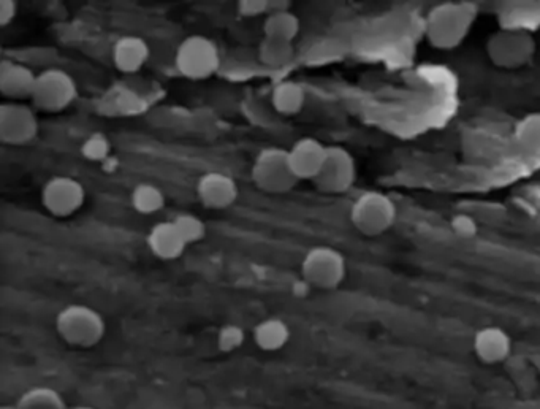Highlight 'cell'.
I'll return each instance as SVG.
<instances>
[{
	"label": "cell",
	"instance_id": "cell-1",
	"mask_svg": "<svg viewBox=\"0 0 540 409\" xmlns=\"http://www.w3.org/2000/svg\"><path fill=\"white\" fill-rule=\"evenodd\" d=\"M477 21V8L466 2H444L425 18L426 40L436 50H455L466 40Z\"/></svg>",
	"mask_w": 540,
	"mask_h": 409
},
{
	"label": "cell",
	"instance_id": "cell-2",
	"mask_svg": "<svg viewBox=\"0 0 540 409\" xmlns=\"http://www.w3.org/2000/svg\"><path fill=\"white\" fill-rule=\"evenodd\" d=\"M56 330L59 337L73 348L88 349L99 345L107 333V324L99 311L91 306H65L56 318Z\"/></svg>",
	"mask_w": 540,
	"mask_h": 409
},
{
	"label": "cell",
	"instance_id": "cell-3",
	"mask_svg": "<svg viewBox=\"0 0 540 409\" xmlns=\"http://www.w3.org/2000/svg\"><path fill=\"white\" fill-rule=\"evenodd\" d=\"M398 208L387 194L363 192L350 208V222L366 237H379L395 226Z\"/></svg>",
	"mask_w": 540,
	"mask_h": 409
},
{
	"label": "cell",
	"instance_id": "cell-4",
	"mask_svg": "<svg viewBox=\"0 0 540 409\" xmlns=\"http://www.w3.org/2000/svg\"><path fill=\"white\" fill-rule=\"evenodd\" d=\"M537 43L533 34L499 29L487 42V56L491 64L504 70H517L536 58Z\"/></svg>",
	"mask_w": 540,
	"mask_h": 409
},
{
	"label": "cell",
	"instance_id": "cell-5",
	"mask_svg": "<svg viewBox=\"0 0 540 409\" xmlns=\"http://www.w3.org/2000/svg\"><path fill=\"white\" fill-rule=\"evenodd\" d=\"M303 281L322 291L341 286L347 276L346 257L331 246H314L301 262Z\"/></svg>",
	"mask_w": 540,
	"mask_h": 409
},
{
	"label": "cell",
	"instance_id": "cell-6",
	"mask_svg": "<svg viewBox=\"0 0 540 409\" xmlns=\"http://www.w3.org/2000/svg\"><path fill=\"white\" fill-rule=\"evenodd\" d=\"M175 64L184 77L206 80L221 67V54L213 40L203 35H191L178 46Z\"/></svg>",
	"mask_w": 540,
	"mask_h": 409
},
{
	"label": "cell",
	"instance_id": "cell-7",
	"mask_svg": "<svg viewBox=\"0 0 540 409\" xmlns=\"http://www.w3.org/2000/svg\"><path fill=\"white\" fill-rule=\"evenodd\" d=\"M252 181L257 188L270 194H286L298 183L289 162V151L282 148H265L255 157Z\"/></svg>",
	"mask_w": 540,
	"mask_h": 409
},
{
	"label": "cell",
	"instance_id": "cell-8",
	"mask_svg": "<svg viewBox=\"0 0 540 409\" xmlns=\"http://www.w3.org/2000/svg\"><path fill=\"white\" fill-rule=\"evenodd\" d=\"M78 97V86L70 73L61 69L43 70L35 83V107L48 113H58L73 104Z\"/></svg>",
	"mask_w": 540,
	"mask_h": 409
},
{
	"label": "cell",
	"instance_id": "cell-9",
	"mask_svg": "<svg viewBox=\"0 0 540 409\" xmlns=\"http://www.w3.org/2000/svg\"><path fill=\"white\" fill-rule=\"evenodd\" d=\"M357 180L355 159L343 146H328L327 157L319 175L312 183L325 194H343Z\"/></svg>",
	"mask_w": 540,
	"mask_h": 409
},
{
	"label": "cell",
	"instance_id": "cell-10",
	"mask_svg": "<svg viewBox=\"0 0 540 409\" xmlns=\"http://www.w3.org/2000/svg\"><path fill=\"white\" fill-rule=\"evenodd\" d=\"M86 189L80 181L70 176H54L46 181L42 202L51 215L69 218L84 205Z\"/></svg>",
	"mask_w": 540,
	"mask_h": 409
},
{
	"label": "cell",
	"instance_id": "cell-11",
	"mask_svg": "<svg viewBox=\"0 0 540 409\" xmlns=\"http://www.w3.org/2000/svg\"><path fill=\"white\" fill-rule=\"evenodd\" d=\"M37 135L39 119L31 107L23 104H4L0 107V140L5 145H27Z\"/></svg>",
	"mask_w": 540,
	"mask_h": 409
},
{
	"label": "cell",
	"instance_id": "cell-12",
	"mask_svg": "<svg viewBox=\"0 0 540 409\" xmlns=\"http://www.w3.org/2000/svg\"><path fill=\"white\" fill-rule=\"evenodd\" d=\"M327 151L328 146L319 142L317 138L305 137L295 142L289 150V162L293 175L297 176L298 181H314L322 170Z\"/></svg>",
	"mask_w": 540,
	"mask_h": 409
},
{
	"label": "cell",
	"instance_id": "cell-13",
	"mask_svg": "<svg viewBox=\"0 0 540 409\" xmlns=\"http://www.w3.org/2000/svg\"><path fill=\"white\" fill-rule=\"evenodd\" d=\"M197 195L200 202L211 210L232 207L238 197V184L232 176L222 172H210L198 180Z\"/></svg>",
	"mask_w": 540,
	"mask_h": 409
},
{
	"label": "cell",
	"instance_id": "cell-14",
	"mask_svg": "<svg viewBox=\"0 0 540 409\" xmlns=\"http://www.w3.org/2000/svg\"><path fill=\"white\" fill-rule=\"evenodd\" d=\"M477 359L482 364L498 365L506 362L512 354L514 343L506 330L498 325H487L477 330L476 337L472 341Z\"/></svg>",
	"mask_w": 540,
	"mask_h": 409
},
{
	"label": "cell",
	"instance_id": "cell-15",
	"mask_svg": "<svg viewBox=\"0 0 540 409\" xmlns=\"http://www.w3.org/2000/svg\"><path fill=\"white\" fill-rule=\"evenodd\" d=\"M37 77L27 65L4 59L0 64V92L10 99H32Z\"/></svg>",
	"mask_w": 540,
	"mask_h": 409
},
{
	"label": "cell",
	"instance_id": "cell-16",
	"mask_svg": "<svg viewBox=\"0 0 540 409\" xmlns=\"http://www.w3.org/2000/svg\"><path fill=\"white\" fill-rule=\"evenodd\" d=\"M498 21L501 29L533 34L540 27V2H504Z\"/></svg>",
	"mask_w": 540,
	"mask_h": 409
},
{
	"label": "cell",
	"instance_id": "cell-17",
	"mask_svg": "<svg viewBox=\"0 0 540 409\" xmlns=\"http://www.w3.org/2000/svg\"><path fill=\"white\" fill-rule=\"evenodd\" d=\"M187 243L173 221L159 222L149 230L148 248L160 260H175L183 256Z\"/></svg>",
	"mask_w": 540,
	"mask_h": 409
},
{
	"label": "cell",
	"instance_id": "cell-18",
	"mask_svg": "<svg viewBox=\"0 0 540 409\" xmlns=\"http://www.w3.org/2000/svg\"><path fill=\"white\" fill-rule=\"evenodd\" d=\"M149 59V45L138 35H124L113 46V62L124 73H135Z\"/></svg>",
	"mask_w": 540,
	"mask_h": 409
},
{
	"label": "cell",
	"instance_id": "cell-19",
	"mask_svg": "<svg viewBox=\"0 0 540 409\" xmlns=\"http://www.w3.org/2000/svg\"><path fill=\"white\" fill-rule=\"evenodd\" d=\"M514 143L521 156L540 162V113L521 118L514 130Z\"/></svg>",
	"mask_w": 540,
	"mask_h": 409
},
{
	"label": "cell",
	"instance_id": "cell-20",
	"mask_svg": "<svg viewBox=\"0 0 540 409\" xmlns=\"http://www.w3.org/2000/svg\"><path fill=\"white\" fill-rule=\"evenodd\" d=\"M252 337H254L257 348L265 352H276L289 343V325L279 318L263 319L255 325Z\"/></svg>",
	"mask_w": 540,
	"mask_h": 409
},
{
	"label": "cell",
	"instance_id": "cell-21",
	"mask_svg": "<svg viewBox=\"0 0 540 409\" xmlns=\"http://www.w3.org/2000/svg\"><path fill=\"white\" fill-rule=\"evenodd\" d=\"M274 110L281 115H295L305 107L306 92L303 86L295 81H282L273 91Z\"/></svg>",
	"mask_w": 540,
	"mask_h": 409
},
{
	"label": "cell",
	"instance_id": "cell-22",
	"mask_svg": "<svg viewBox=\"0 0 540 409\" xmlns=\"http://www.w3.org/2000/svg\"><path fill=\"white\" fill-rule=\"evenodd\" d=\"M15 405L18 409H69L58 390L51 387H32L26 390Z\"/></svg>",
	"mask_w": 540,
	"mask_h": 409
},
{
	"label": "cell",
	"instance_id": "cell-23",
	"mask_svg": "<svg viewBox=\"0 0 540 409\" xmlns=\"http://www.w3.org/2000/svg\"><path fill=\"white\" fill-rule=\"evenodd\" d=\"M263 32L265 37L293 42L300 32V20L290 10L268 13L267 20L263 23Z\"/></svg>",
	"mask_w": 540,
	"mask_h": 409
},
{
	"label": "cell",
	"instance_id": "cell-24",
	"mask_svg": "<svg viewBox=\"0 0 540 409\" xmlns=\"http://www.w3.org/2000/svg\"><path fill=\"white\" fill-rule=\"evenodd\" d=\"M293 51V43L289 40L265 37L260 43L259 58L268 67L278 69L292 61Z\"/></svg>",
	"mask_w": 540,
	"mask_h": 409
},
{
	"label": "cell",
	"instance_id": "cell-25",
	"mask_svg": "<svg viewBox=\"0 0 540 409\" xmlns=\"http://www.w3.org/2000/svg\"><path fill=\"white\" fill-rule=\"evenodd\" d=\"M165 205L164 192L151 183L138 184L132 192V207L141 215H154Z\"/></svg>",
	"mask_w": 540,
	"mask_h": 409
},
{
	"label": "cell",
	"instance_id": "cell-26",
	"mask_svg": "<svg viewBox=\"0 0 540 409\" xmlns=\"http://www.w3.org/2000/svg\"><path fill=\"white\" fill-rule=\"evenodd\" d=\"M173 224H175L176 229H178L179 234L184 238L187 245H194L197 241L205 238V222L198 218V216L191 215V213H181V215L173 218Z\"/></svg>",
	"mask_w": 540,
	"mask_h": 409
},
{
	"label": "cell",
	"instance_id": "cell-27",
	"mask_svg": "<svg viewBox=\"0 0 540 409\" xmlns=\"http://www.w3.org/2000/svg\"><path fill=\"white\" fill-rule=\"evenodd\" d=\"M246 333L243 327L236 324H227L217 333V348L222 352H233L243 346Z\"/></svg>",
	"mask_w": 540,
	"mask_h": 409
},
{
	"label": "cell",
	"instance_id": "cell-28",
	"mask_svg": "<svg viewBox=\"0 0 540 409\" xmlns=\"http://www.w3.org/2000/svg\"><path fill=\"white\" fill-rule=\"evenodd\" d=\"M111 146L108 138L102 134H92L81 146V153L86 159L94 162L107 161Z\"/></svg>",
	"mask_w": 540,
	"mask_h": 409
},
{
	"label": "cell",
	"instance_id": "cell-29",
	"mask_svg": "<svg viewBox=\"0 0 540 409\" xmlns=\"http://www.w3.org/2000/svg\"><path fill=\"white\" fill-rule=\"evenodd\" d=\"M452 229L458 237L471 238L477 234V224L468 215H458L452 219Z\"/></svg>",
	"mask_w": 540,
	"mask_h": 409
},
{
	"label": "cell",
	"instance_id": "cell-30",
	"mask_svg": "<svg viewBox=\"0 0 540 409\" xmlns=\"http://www.w3.org/2000/svg\"><path fill=\"white\" fill-rule=\"evenodd\" d=\"M238 13L244 18L268 15V0H240L238 2Z\"/></svg>",
	"mask_w": 540,
	"mask_h": 409
},
{
	"label": "cell",
	"instance_id": "cell-31",
	"mask_svg": "<svg viewBox=\"0 0 540 409\" xmlns=\"http://www.w3.org/2000/svg\"><path fill=\"white\" fill-rule=\"evenodd\" d=\"M18 4L15 0H2L0 2V26H7L16 18Z\"/></svg>",
	"mask_w": 540,
	"mask_h": 409
},
{
	"label": "cell",
	"instance_id": "cell-32",
	"mask_svg": "<svg viewBox=\"0 0 540 409\" xmlns=\"http://www.w3.org/2000/svg\"><path fill=\"white\" fill-rule=\"evenodd\" d=\"M289 8V0H268V13L284 12V10H289Z\"/></svg>",
	"mask_w": 540,
	"mask_h": 409
},
{
	"label": "cell",
	"instance_id": "cell-33",
	"mask_svg": "<svg viewBox=\"0 0 540 409\" xmlns=\"http://www.w3.org/2000/svg\"><path fill=\"white\" fill-rule=\"evenodd\" d=\"M69 409H96V408H92V406H88V405H77V406H69Z\"/></svg>",
	"mask_w": 540,
	"mask_h": 409
},
{
	"label": "cell",
	"instance_id": "cell-34",
	"mask_svg": "<svg viewBox=\"0 0 540 409\" xmlns=\"http://www.w3.org/2000/svg\"><path fill=\"white\" fill-rule=\"evenodd\" d=\"M0 409H18V406H16V405H4Z\"/></svg>",
	"mask_w": 540,
	"mask_h": 409
}]
</instances>
